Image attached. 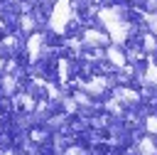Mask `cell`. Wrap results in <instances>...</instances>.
Segmentation results:
<instances>
[{
    "mask_svg": "<svg viewBox=\"0 0 157 155\" xmlns=\"http://www.w3.org/2000/svg\"><path fill=\"white\" fill-rule=\"evenodd\" d=\"M71 20H74V17H71V2H69V0H56L54 10H52V15H49V30L61 34Z\"/></svg>",
    "mask_w": 157,
    "mask_h": 155,
    "instance_id": "cell-1",
    "label": "cell"
},
{
    "mask_svg": "<svg viewBox=\"0 0 157 155\" xmlns=\"http://www.w3.org/2000/svg\"><path fill=\"white\" fill-rule=\"evenodd\" d=\"M110 39V34L105 30H86L83 32V47H105Z\"/></svg>",
    "mask_w": 157,
    "mask_h": 155,
    "instance_id": "cell-2",
    "label": "cell"
},
{
    "mask_svg": "<svg viewBox=\"0 0 157 155\" xmlns=\"http://www.w3.org/2000/svg\"><path fill=\"white\" fill-rule=\"evenodd\" d=\"M113 98H115L118 103H123V106H135V103L140 101V93L132 91V89H123V86H118V89L113 91Z\"/></svg>",
    "mask_w": 157,
    "mask_h": 155,
    "instance_id": "cell-3",
    "label": "cell"
},
{
    "mask_svg": "<svg viewBox=\"0 0 157 155\" xmlns=\"http://www.w3.org/2000/svg\"><path fill=\"white\" fill-rule=\"evenodd\" d=\"M105 59L110 62V66H115V69H123L125 66V52L120 49V44H110L108 49H105Z\"/></svg>",
    "mask_w": 157,
    "mask_h": 155,
    "instance_id": "cell-4",
    "label": "cell"
},
{
    "mask_svg": "<svg viewBox=\"0 0 157 155\" xmlns=\"http://www.w3.org/2000/svg\"><path fill=\"white\" fill-rule=\"evenodd\" d=\"M108 76H93V79H88V81H83V89L88 91V93H93V96H101L105 89H108Z\"/></svg>",
    "mask_w": 157,
    "mask_h": 155,
    "instance_id": "cell-5",
    "label": "cell"
},
{
    "mask_svg": "<svg viewBox=\"0 0 157 155\" xmlns=\"http://www.w3.org/2000/svg\"><path fill=\"white\" fill-rule=\"evenodd\" d=\"M42 42H44V34H39V32H34V34L29 37L27 49H29V57H32V59H37V54H39V49H42Z\"/></svg>",
    "mask_w": 157,
    "mask_h": 155,
    "instance_id": "cell-6",
    "label": "cell"
},
{
    "mask_svg": "<svg viewBox=\"0 0 157 155\" xmlns=\"http://www.w3.org/2000/svg\"><path fill=\"white\" fill-rule=\"evenodd\" d=\"M137 153L140 155H157V145L152 138H140L137 140Z\"/></svg>",
    "mask_w": 157,
    "mask_h": 155,
    "instance_id": "cell-7",
    "label": "cell"
},
{
    "mask_svg": "<svg viewBox=\"0 0 157 155\" xmlns=\"http://www.w3.org/2000/svg\"><path fill=\"white\" fill-rule=\"evenodd\" d=\"M142 49H145V52H152V49H157V34L147 32V34L142 37Z\"/></svg>",
    "mask_w": 157,
    "mask_h": 155,
    "instance_id": "cell-8",
    "label": "cell"
},
{
    "mask_svg": "<svg viewBox=\"0 0 157 155\" xmlns=\"http://www.w3.org/2000/svg\"><path fill=\"white\" fill-rule=\"evenodd\" d=\"M145 22H147V30L152 34H157V12H147L145 15Z\"/></svg>",
    "mask_w": 157,
    "mask_h": 155,
    "instance_id": "cell-9",
    "label": "cell"
},
{
    "mask_svg": "<svg viewBox=\"0 0 157 155\" xmlns=\"http://www.w3.org/2000/svg\"><path fill=\"white\" fill-rule=\"evenodd\" d=\"M20 25H22V30H27V32H32L37 22H34V17H32V15H22V17H20Z\"/></svg>",
    "mask_w": 157,
    "mask_h": 155,
    "instance_id": "cell-10",
    "label": "cell"
},
{
    "mask_svg": "<svg viewBox=\"0 0 157 155\" xmlns=\"http://www.w3.org/2000/svg\"><path fill=\"white\" fill-rule=\"evenodd\" d=\"M2 86H5L7 93H12V91L17 89V79H15V76H2Z\"/></svg>",
    "mask_w": 157,
    "mask_h": 155,
    "instance_id": "cell-11",
    "label": "cell"
},
{
    "mask_svg": "<svg viewBox=\"0 0 157 155\" xmlns=\"http://www.w3.org/2000/svg\"><path fill=\"white\" fill-rule=\"evenodd\" d=\"M147 130L157 133V118H147Z\"/></svg>",
    "mask_w": 157,
    "mask_h": 155,
    "instance_id": "cell-12",
    "label": "cell"
}]
</instances>
